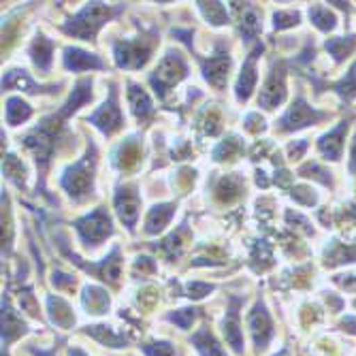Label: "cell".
Here are the masks:
<instances>
[{"mask_svg":"<svg viewBox=\"0 0 356 356\" xmlns=\"http://www.w3.org/2000/svg\"><path fill=\"white\" fill-rule=\"evenodd\" d=\"M156 301H158V290L145 288L143 293H139V305H143L145 309H149Z\"/></svg>","mask_w":356,"mask_h":356,"instance_id":"c3c4849f","label":"cell"},{"mask_svg":"<svg viewBox=\"0 0 356 356\" xmlns=\"http://www.w3.org/2000/svg\"><path fill=\"white\" fill-rule=\"evenodd\" d=\"M293 199H297L303 205H314L316 203V194H312V190L305 188V186H297V188H293Z\"/></svg>","mask_w":356,"mask_h":356,"instance_id":"f6af8a7d","label":"cell"},{"mask_svg":"<svg viewBox=\"0 0 356 356\" xmlns=\"http://www.w3.org/2000/svg\"><path fill=\"white\" fill-rule=\"evenodd\" d=\"M32 352H35V356H54V350H47V352H43V350H32Z\"/></svg>","mask_w":356,"mask_h":356,"instance_id":"6f0895ef","label":"cell"},{"mask_svg":"<svg viewBox=\"0 0 356 356\" xmlns=\"http://www.w3.org/2000/svg\"><path fill=\"white\" fill-rule=\"evenodd\" d=\"M47 309H49V316H51V322L62 329H69L75 325V316H73V309L64 303L62 299L58 297H49L47 299Z\"/></svg>","mask_w":356,"mask_h":356,"instance_id":"cb8c5ba5","label":"cell"},{"mask_svg":"<svg viewBox=\"0 0 356 356\" xmlns=\"http://www.w3.org/2000/svg\"><path fill=\"white\" fill-rule=\"evenodd\" d=\"M71 356H88L83 350H79V348H71V352H69Z\"/></svg>","mask_w":356,"mask_h":356,"instance_id":"9f6ffc18","label":"cell"},{"mask_svg":"<svg viewBox=\"0 0 356 356\" xmlns=\"http://www.w3.org/2000/svg\"><path fill=\"white\" fill-rule=\"evenodd\" d=\"M248 322H250V329H252L256 348L263 350L269 343V339L273 337V325H271V318H269V314H267V309H265V305L261 301L254 305Z\"/></svg>","mask_w":356,"mask_h":356,"instance_id":"9c48e42d","label":"cell"},{"mask_svg":"<svg viewBox=\"0 0 356 356\" xmlns=\"http://www.w3.org/2000/svg\"><path fill=\"white\" fill-rule=\"evenodd\" d=\"M24 331H26V325L19 320V316L3 301V341H11Z\"/></svg>","mask_w":356,"mask_h":356,"instance_id":"f1b7e54d","label":"cell"},{"mask_svg":"<svg viewBox=\"0 0 356 356\" xmlns=\"http://www.w3.org/2000/svg\"><path fill=\"white\" fill-rule=\"evenodd\" d=\"M3 173L9 177V179H13L17 186H24V175H26V171H24V167H22V163L15 158V156H7L5 158V163H3Z\"/></svg>","mask_w":356,"mask_h":356,"instance_id":"8d00e7d4","label":"cell"},{"mask_svg":"<svg viewBox=\"0 0 356 356\" xmlns=\"http://www.w3.org/2000/svg\"><path fill=\"white\" fill-rule=\"evenodd\" d=\"M245 128L250 133H261V131H265V120L258 113H250L245 118Z\"/></svg>","mask_w":356,"mask_h":356,"instance_id":"7dc6e473","label":"cell"},{"mask_svg":"<svg viewBox=\"0 0 356 356\" xmlns=\"http://www.w3.org/2000/svg\"><path fill=\"white\" fill-rule=\"evenodd\" d=\"M156 37H139L135 41H118L113 47L115 62L120 69H141L149 60Z\"/></svg>","mask_w":356,"mask_h":356,"instance_id":"5b68a950","label":"cell"},{"mask_svg":"<svg viewBox=\"0 0 356 356\" xmlns=\"http://www.w3.org/2000/svg\"><path fill=\"white\" fill-rule=\"evenodd\" d=\"M122 7L113 9L109 5H103V3H90L86 5L69 24H64L62 30L67 32V35H73L77 39H83V41H94L96 32L99 28L109 22Z\"/></svg>","mask_w":356,"mask_h":356,"instance_id":"7a4b0ae2","label":"cell"},{"mask_svg":"<svg viewBox=\"0 0 356 356\" xmlns=\"http://www.w3.org/2000/svg\"><path fill=\"white\" fill-rule=\"evenodd\" d=\"M156 269V265H154V261L152 258H139L137 261V265H135V271H141V273H145V271H154Z\"/></svg>","mask_w":356,"mask_h":356,"instance_id":"816d5d0a","label":"cell"},{"mask_svg":"<svg viewBox=\"0 0 356 356\" xmlns=\"http://www.w3.org/2000/svg\"><path fill=\"white\" fill-rule=\"evenodd\" d=\"M307 149V143L305 141H295V143H290L288 145V156L293 158V160H297V158H301V154Z\"/></svg>","mask_w":356,"mask_h":356,"instance_id":"681fc988","label":"cell"},{"mask_svg":"<svg viewBox=\"0 0 356 356\" xmlns=\"http://www.w3.org/2000/svg\"><path fill=\"white\" fill-rule=\"evenodd\" d=\"M252 267L256 271H265L267 267L273 265V252H271V245L267 241H256L254 248H252Z\"/></svg>","mask_w":356,"mask_h":356,"instance_id":"1f68e13d","label":"cell"},{"mask_svg":"<svg viewBox=\"0 0 356 356\" xmlns=\"http://www.w3.org/2000/svg\"><path fill=\"white\" fill-rule=\"evenodd\" d=\"M295 24H299V13L297 11H280V13L273 15V26L277 30L288 28V26H295Z\"/></svg>","mask_w":356,"mask_h":356,"instance_id":"7bdbcfd3","label":"cell"},{"mask_svg":"<svg viewBox=\"0 0 356 356\" xmlns=\"http://www.w3.org/2000/svg\"><path fill=\"white\" fill-rule=\"evenodd\" d=\"M94 167H96V147L94 143L88 145V154L83 160H79L77 165L69 167L64 171L60 184L62 188L69 192V197L75 201L86 199L88 194H92V184H94Z\"/></svg>","mask_w":356,"mask_h":356,"instance_id":"3957f363","label":"cell"},{"mask_svg":"<svg viewBox=\"0 0 356 356\" xmlns=\"http://www.w3.org/2000/svg\"><path fill=\"white\" fill-rule=\"evenodd\" d=\"M343 94H356V62L352 64V69L348 73V77L337 86Z\"/></svg>","mask_w":356,"mask_h":356,"instance_id":"bcb514c9","label":"cell"},{"mask_svg":"<svg viewBox=\"0 0 356 356\" xmlns=\"http://www.w3.org/2000/svg\"><path fill=\"white\" fill-rule=\"evenodd\" d=\"M92 99V81H79L75 92L71 94L69 103L64 105L58 113L45 118L35 131H32L28 137H26V145L35 152V158H37V165L41 167V173H45L47 169V163L51 158V152L56 147V141L60 139V133L64 131V120H67L73 111H77L86 101Z\"/></svg>","mask_w":356,"mask_h":356,"instance_id":"6da1fadb","label":"cell"},{"mask_svg":"<svg viewBox=\"0 0 356 356\" xmlns=\"http://www.w3.org/2000/svg\"><path fill=\"white\" fill-rule=\"evenodd\" d=\"M343 327H346V331H350V333H356V318L348 316V318L343 320Z\"/></svg>","mask_w":356,"mask_h":356,"instance_id":"db71d44e","label":"cell"},{"mask_svg":"<svg viewBox=\"0 0 356 356\" xmlns=\"http://www.w3.org/2000/svg\"><path fill=\"white\" fill-rule=\"evenodd\" d=\"M13 88H22L30 94H37V92H43L45 88L37 86L28 77L26 71H9L5 77H3V90H13Z\"/></svg>","mask_w":356,"mask_h":356,"instance_id":"f546056e","label":"cell"},{"mask_svg":"<svg viewBox=\"0 0 356 356\" xmlns=\"http://www.w3.org/2000/svg\"><path fill=\"white\" fill-rule=\"evenodd\" d=\"M88 335H92L94 339H99L109 348H124L128 343V337L124 333H115L113 327H105V325L88 327Z\"/></svg>","mask_w":356,"mask_h":356,"instance_id":"4316f807","label":"cell"},{"mask_svg":"<svg viewBox=\"0 0 356 356\" xmlns=\"http://www.w3.org/2000/svg\"><path fill=\"white\" fill-rule=\"evenodd\" d=\"M197 318V309H192V307H186V309H177L175 314L169 316L171 322H175V325L179 329H188L192 325V320Z\"/></svg>","mask_w":356,"mask_h":356,"instance_id":"ab89813d","label":"cell"},{"mask_svg":"<svg viewBox=\"0 0 356 356\" xmlns=\"http://www.w3.org/2000/svg\"><path fill=\"white\" fill-rule=\"evenodd\" d=\"M139 207H141V199L139 194L133 188H120L115 194V209L120 220L128 226V229H135V222L139 218Z\"/></svg>","mask_w":356,"mask_h":356,"instance_id":"ba28073f","label":"cell"},{"mask_svg":"<svg viewBox=\"0 0 356 356\" xmlns=\"http://www.w3.org/2000/svg\"><path fill=\"white\" fill-rule=\"evenodd\" d=\"M348 131V124L346 122H341L335 131H331L329 135H325L320 139V152L325 154L327 158H331V160H339V156H341V149H343V133Z\"/></svg>","mask_w":356,"mask_h":356,"instance_id":"603a6c76","label":"cell"},{"mask_svg":"<svg viewBox=\"0 0 356 356\" xmlns=\"http://www.w3.org/2000/svg\"><path fill=\"white\" fill-rule=\"evenodd\" d=\"M261 51H263V47H256L248 56V60L243 62V69H241V75H239V81H237V101L239 103L250 99V94H252L254 86H256V79H258V75H256V58Z\"/></svg>","mask_w":356,"mask_h":356,"instance_id":"ac0fdd59","label":"cell"},{"mask_svg":"<svg viewBox=\"0 0 356 356\" xmlns=\"http://www.w3.org/2000/svg\"><path fill=\"white\" fill-rule=\"evenodd\" d=\"M352 158H350V171L352 173H356V139H354V143H352V154H350Z\"/></svg>","mask_w":356,"mask_h":356,"instance_id":"11a10c76","label":"cell"},{"mask_svg":"<svg viewBox=\"0 0 356 356\" xmlns=\"http://www.w3.org/2000/svg\"><path fill=\"white\" fill-rule=\"evenodd\" d=\"M143 352L147 356H175V348L169 341H158V343H145Z\"/></svg>","mask_w":356,"mask_h":356,"instance_id":"60d3db41","label":"cell"},{"mask_svg":"<svg viewBox=\"0 0 356 356\" xmlns=\"http://www.w3.org/2000/svg\"><path fill=\"white\" fill-rule=\"evenodd\" d=\"M54 284L60 286V288H71V286H75V280L71 275H64L60 271H54Z\"/></svg>","mask_w":356,"mask_h":356,"instance_id":"f907efd6","label":"cell"},{"mask_svg":"<svg viewBox=\"0 0 356 356\" xmlns=\"http://www.w3.org/2000/svg\"><path fill=\"white\" fill-rule=\"evenodd\" d=\"M64 67L69 71H90V69H105V62L90 51L67 47L64 49Z\"/></svg>","mask_w":356,"mask_h":356,"instance_id":"9a60e30c","label":"cell"},{"mask_svg":"<svg viewBox=\"0 0 356 356\" xmlns=\"http://www.w3.org/2000/svg\"><path fill=\"white\" fill-rule=\"evenodd\" d=\"M356 47V39H331L327 41V49L335 56V60H343Z\"/></svg>","mask_w":356,"mask_h":356,"instance_id":"f35d334b","label":"cell"},{"mask_svg":"<svg viewBox=\"0 0 356 356\" xmlns=\"http://www.w3.org/2000/svg\"><path fill=\"white\" fill-rule=\"evenodd\" d=\"M69 254V252H67ZM73 261L81 267V269H86V271H92V273H99V277L101 280H105V282H111V284H115L118 280H120V273H122V258H120V248H113L111 250V254L105 258V261L101 263V265H83L77 256H73V254H69Z\"/></svg>","mask_w":356,"mask_h":356,"instance_id":"4fadbf2b","label":"cell"},{"mask_svg":"<svg viewBox=\"0 0 356 356\" xmlns=\"http://www.w3.org/2000/svg\"><path fill=\"white\" fill-rule=\"evenodd\" d=\"M141 160V143L137 137L126 139L118 145L115 154H113V165L122 171H131L139 165Z\"/></svg>","mask_w":356,"mask_h":356,"instance_id":"2e32d148","label":"cell"},{"mask_svg":"<svg viewBox=\"0 0 356 356\" xmlns=\"http://www.w3.org/2000/svg\"><path fill=\"white\" fill-rule=\"evenodd\" d=\"M188 241H190V231H188V224H181L179 229L175 231V233H171L163 243L158 245V250L163 252L169 261H173V258H177L184 250H186V245H188Z\"/></svg>","mask_w":356,"mask_h":356,"instance_id":"44dd1931","label":"cell"},{"mask_svg":"<svg viewBox=\"0 0 356 356\" xmlns=\"http://www.w3.org/2000/svg\"><path fill=\"white\" fill-rule=\"evenodd\" d=\"M201 67H203V75L205 79L222 90L226 86V79H229V69H231V56L226 51H218L216 56H211L209 60H201Z\"/></svg>","mask_w":356,"mask_h":356,"instance_id":"30bf717a","label":"cell"},{"mask_svg":"<svg viewBox=\"0 0 356 356\" xmlns=\"http://www.w3.org/2000/svg\"><path fill=\"white\" fill-rule=\"evenodd\" d=\"M194 175H197V173H194L192 169H181V171H179V177H177V179H179V184H181L184 188H188V186H190V184L194 181Z\"/></svg>","mask_w":356,"mask_h":356,"instance_id":"f5cc1de1","label":"cell"},{"mask_svg":"<svg viewBox=\"0 0 356 356\" xmlns=\"http://www.w3.org/2000/svg\"><path fill=\"white\" fill-rule=\"evenodd\" d=\"M96 128H101L103 135H113L115 131L124 126V115L118 107V94H115V88L111 86V92H109V99L107 103L88 118Z\"/></svg>","mask_w":356,"mask_h":356,"instance_id":"52a82bcc","label":"cell"},{"mask_svg":"<svg viewBox=\"0 0 356 356\" xmlns=\"http://www.w3.org/2000/svg\"><path fill=\"white\" fill-rule=\"evenodd\" d=\"M241 154H243V141L237 135H229L213 149V160H218V163H222V160H235Z\"/></svg>","mask_w":356,"mask_h":356,"instance_id":"4dcf8cb0","label":"cell"},{"mask_svg":"<svg viewBox=\"0 0 356 356\" xmlns=\"http://www.w3.org/2000/svg\"><path fill=\"white\" fill-rule=\"evenodd\" d=\"M186 75H188V67H186L184 58L179 54H175V51H169L163 60H160L154 75L149 77V83L154 86V90H156V94L160 96V99H165V94L177 81H181Z\"/></svg>","mask_w":356,"mask_h":356,"instance_id":"277c9868","label":"cell"},{"mask_svg":"<svg viewBox=\"0 0 356 356\" xmlns=\"http://www.w3.org/2000/svg\"><path fill=\"white\" fill-rule=\"evenodd\" d=\"M192 343H194V348L199 350L201 356H226L209 329H201L199 333H194L192 335Z\"/></svg>","mask_w":356,"mask_h":356,"instance_id":"83f0119b","label":"cell"},{"mask_svg":"<svg viewBox=\"0 0 356 356\" xmlns=\"http://www.w3.org/2000/svg\"><path fill=\"white\" fill-rule=\"evenodd\" d=\"M173 213H175V205L173 203H163V205L152 207L149 209V216H147V222H145V231L149 235L160 233L171 222Z\"/></svg>","mask_w":356,"mask_h":356,"instance_id":"7402d4cb","label":"cell"},{"mask_svg":"<svg viewBox=\"0 0 356 356\" xmlns=\"http://www.w3.org/2000/svg\"><path fill=\"white\" fill-rule=\"evenodd\" d=\"M186 293L190 299H203L205 295L213 293V286L205 282H188L186 284Z\"/></svg>","mask_w":356,"mask_h":356,"instance_id":"b9f144b4","label":"cell"},{"mask_svg":"<svg viewBox=\"0 0 356 356\" xmlns=\"http://www.w3.org/2000/svg\"><path fill=\"white\" fill-rule=\"evenodd\" d=\"M233 5V11L239 13V30L243 39L250 43L256 39V35L261 32V13H258V9L254 5H241V3H231Z\"/></svg>","mask_w":356,"mask_h":356,"instance_id":"e0dca14e","label":"cell"},{"mask_svg":"<svg viewBox=\"0 0 356 356\" xmlns=\"http://www.w3.org/2000/svg\"><path fill=\"white\" fill-rule=\"evenodd\" d=\"M30 115H32V109L22 99H9L7 101V122L11 126H17L22 122H26Z\"/></svg>","mask_w":356,"mask_h":356,"instance_id":"836d02e7","label":"cell"},{"mask_svg":"<svg viewBox=\"0 0 356 356\" xmlns=\"http://www.w3.org/2000/svg\"><path fill=\"white\" fill-rule=\"evenodd\" d=\"M356 261V245H346V243H333L331 252L327 250V265H337V263H354Z\"/></svg>","mask_w":356,"mask_h":356,"instance_id":"d6a6232c","label":"cell"},{"mask_svg":"<svg viewBox=\"0 0 356 356\" xmlns=\"http://www.w3.org/2000/svg\"><path fill=\"white\" fill-rule=\"evenodd\" d=\"M83 307L90 314H105L109 307V295L99 286H86L83 290Z\"/></svg>","mask_w":356,"mask_h":356,"instance_id":"d4e9b609","label":"cell"},{"mask_svg":"<svg viewBox=\"0 0 356 356\" xmlns=\"http://www.w3.org/2000/svg\"><path fill=\"white\" fill-rule=\"evenodd\" d=\"M243 190H245L243 177H239V175H224L216 184V190L213 192H216V199L220 203H233V201H237L241 197Z\"/></svg>","mask_w":356,"mask_h":356,"instance_id":"d6986e66","label":"cell"},{"mask_svg":"<svg viewBox=\"0 0 356 356\" xmlns=\"http://www.w3.org/2000/svg\"><path fill=\"white\" fill-rule=\"evenodd\" d=\"M301 175H305V177H316V179H320L322 184H331V173L322 171L316 163H307V165L301 169Z\"/></svg>","mask_w":356,"mask_h":356,"instance_id":"ee69618b","label":"cell"},{"mask_svg":"<svg viewBox=\"0 0 356 356\" xmlns=\"http://www.w3.org/2000/svg\"><path fill=\"white\" fill-rule=\"evenodd\" d=\"M229 309H226V318H224V335L226 341L233 346L235 352L243 350V337H241V329H239V307L243 305L241 297H229Z\"/></svg>","mask_w":356,"mask_h":356,"instance_id":"7c38bea8","label":"cell"},{"mask_svg":"<svg viewBox=\"0 0 356 356\" xmlns=\"http://www.w3.org/2000/svg\"><path fill=\"white\" fill-rule=\"evenodd\" d=\"M320 118H325L322 113L314 111L305 101H303V96H299L297 103L288 109V113L282 118L280 126H282V131H295V128H303L307 124H314L316 120Z\"/></svg>","mask_w":356,"mask_h":356,"instance_id":"8fae6325","label":"cell"},{"mask_svg":"<svg viewBox=\"0 0 356 356\" xmlns=\"http://www.w3.org/2000/svg\"><path fill=\"white\" fill-rule=\"evenodd\" d=\"M199 7L213 26L229 24V13H226V7L222 3H199Z\"/></svg>","mask_w":356,"mask_h":356,"instance_id":"e575fe53","label":"cell"},{"mask_svg":"<svg viewBox=\"0 0 356 356\" xmlns=\"http://www.w3.org/2000/svg\"><path fill=\"white\" fill-rule=\"evenodd\" d=\"M75 229L79 231L83 243H88V245H99L113 233L111 220H109V213H107L105 207H96L92 213L77 220Z\"/></svg>","mask_w":356,"mask_h":356,"instance_id":"8992f818","label":"cell"},{"mask_svg":"<svg viewBox=\"0 0 356 356\" xmlns=\"http://www.w3.org/2000/svg\"><path fill=\"white\" fill-rule=\"evenodd\" d=\"M128 101H131V107H133V113L139 122H145L147 118L154 115V105L149 101L147 92L137 86V83H128Z\"/></svg>","mask_w":356,"mask_h":356,"instance_id":"ffe728a7","label":"cell"},{"mask_svg":"<svg viewBox=\"0 0 356 356\" xmlns=\"http://www.w3.org/2000/svg\"><path fill=\"white\" fill-rule=\"evenodd\" d=\"M201 131L203 135H218L220 133V111L218 109H205L201 115Z\"/></svg>","mask_w":356,"mask_h":356,"instance_id":"74e56055","label":"cell"},{"mask_svg":"<svg viewBox=\"0 0 356 356\" xmlns=\"http://www.w3.org/2000/svg\"><path fill=\"white\" fill-rule=\"evenodd\" d=\"M309 17H312V22L320 30H333L335 28V15L327 7H314V9H309Z\"/></svg>","mask_w":356,"mask_h":356,"instance_id":"d590c367","label":"cell"},{"mask_svg":"<svg viewBox=\"0 0 356 356\" xmlns=\"http://www.w3.org/2000/svg\"><path fill=\"white\" fill-rule=\"evenodd\" d=\"M51 54H54V41L45 39L43 35H39L35 41H32L30 47V56L35 60V64L41 71H47L49 64H51Z\"/></svg>","mask_w":356,"mask_h":356,"instance_id":"484cf974","label":"cell"},{"mask_svg":"<svg viewBox=\"0 0 356 356\" xmlns=\"http://www.w3.org/2000/svg\"><path fill=\"white\" fill-rule=\"evenodd\" d=\"M286 96V86H284V69L282 67H275L261 92V103L265 109H275Z\"/></svg>","mask_w":356,"mask_h":356,"instance_id":"5bb4252c","label":"cell"},{"mask_svg":"<svg viewBox=\"0 0 356 356\" xmlns=\"http://www.w3.org/2000/svg\"><path fill=\"white\" fill-rule=\"evenodd\" d=\"M280 356H288V350H282V354Z\"/></svg>","mask_w":356,"mask_h":356,"instance_id":"680465c9","label":"cell"}]
</instances>
